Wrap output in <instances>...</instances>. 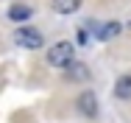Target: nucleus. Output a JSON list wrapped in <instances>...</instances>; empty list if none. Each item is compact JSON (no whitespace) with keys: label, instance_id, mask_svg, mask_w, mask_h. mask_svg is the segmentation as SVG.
Listing matches in <instances>:
<instances>
[{"label":"nucleus","instance_id":"obj_1","mask_svg":"<svg viewBox=\"0 0 131 123\" xmlns=\"http://www.w3.org/2000/svg\"><path fill=\"white\" fill-rule=\"evenodd\" d=\"M73 56H75V50H73L70 42H56V45L48 50V62H50L53 67H61V70L73 62Z\"/></svg>","mask_w":131,"mask_h":123},{"label":"nucleus","instance_id":"obj_2","mask_svg":"<svg viewBox=\"0 0 131 123\" xmlns=\"http://www.w3.org/2000/svg\"><path fill=\"white\" fill-rule=\"evenodd\" d=\"M14 39H17V45L20 48H28V50H36L42 48V34L36 31V28H31V25H20L17 31H14Z\"/></svg>","mask_w":131,"mask_h":123},{"label":"nucleus","instance_id":"obj_3","mask_svg":"<svg viewBox=\"0 0 131 123\" xmlns=\"http://www.w3.org/2000/svg\"><path fill=\"white\" fill-rule=\"evenodd\" d=\"M78 112L86 120H95L98 118V98H95V92H81L78 95Z\"/></svg>","mask_w":131,"mask_h":123},{"label":"nucleus","instance_id":"obj_4","mask_svg":"<svg viewBox=\"0 0 131 123\" xmlns=\"http://www.w3.org/2000/svg\"><path fill=\"white\" fill-rule=\"evenodd\" d=\"M64 78H67V81H86V78H89V67L81 64V62H70V64L64 67Z\"/></svg>","mask_w":131,"mask_h":123},{"label":"nucleus","instance_id":"obj_5","mask_svg":"<svg viewBox=\"0 0 131 123\" xmlns=\"http://www.w3.org/2000/svg\"><path fill=\"white\" fill-rule=\"evenodd\" d=\"M31 14H34V8L23 6V3H17V6L8 8V20H14V23H25V20H31Z\"/></svg>","mask_w":131,"mask_h":123},{"label":"nucleus","instance_id":"obj_6","mask_svg":"<svg viewBox=\"0 0 131 123\" xmlns=\"http://www.w3.org/2000/svg\"><path fill=\"white\" fill-rule=\"evenodd\" d=\"M81 3L84 0H53V11H59V14H73V11H78Z\"/></svg>","mask_w":131,"mask_h":123},{"label":"nucleus","instance_id":"obj_7","mask_svg":"<svg viewBox=\"0 0 131 123\" xmlns=\"http://www.w3.org/2000/svg\"><path fill=\"white\" fill-rule=\"evenodd\" d=\"M114 95L123 98V101L131 98V75H120V78H117V84H114Z\"/></svg>","mask_w":131,"mask_h":123},{"label":"nucleus","instance_id":"obj_8","mask_svg":"<svg viewBox=\"0 0 131 123\" xmlns=\"http://www.w3.org/2000/svg\"><path fill=\"white\" fill-rule=\"evenodd\" d=\"M120 28H123V25L120 23H103L101 25V28H98V39H114V36H117V34H120Z\"/></svg>","mask_w":131,"mask_h":123},{"label":"nucleus","instance_id":"obj_9","mask_svg":"<svg viewBox=\"0 0 131 123\" xmlns=\"http://www.w3.org/2000/svg\"><path fill=\"white\" fill-rule=\"evenodd\" d=\"M78 42H81V45H86V42H89V31H86V25L78 31Z\"/></svg>","mask_w":131,"mask_h":123}]
</instances>
